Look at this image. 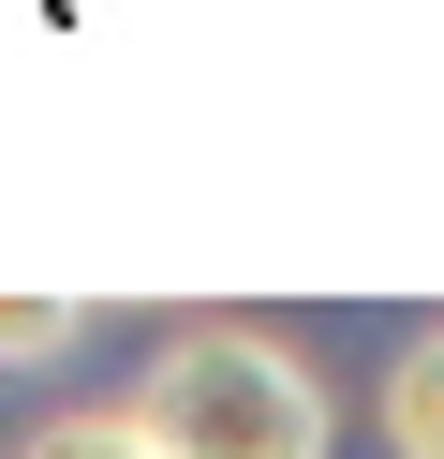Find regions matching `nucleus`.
I'll list each match as a JSON object with an SVG mask.
<instances>
[{"label":"nucleus","mask_w":444,"mask_h":459,"mask_svg":"<svg viewBox=\"0 0 444 459\" xmlns=\"http://www.w3.org/2000/svg\"><path fill=\"white\" fill-rule=\"evenodd\" d=\"M118 415L148 429V459H326V385L266 326H178Z\"/></svg>","instance_id":"nucleus-1"},{"label":"nucleus","mask_w":444,"mask_h":459,"mask_svg":"<svg viewBox=\"0 0 444 459\" xmlns=\"http://www.w3.org/2000/svg\"><path fill=\"white\" fill-rule=\"evenodd\" d=\"M385 445H400V459H444V326H414L400 370H385Z\"/></svg>","instance_id":"nucleus-2"},{"label":"nucleus","mask_w":444,"mask_h":459,"mask_svg":"<svg viewBox=\"0 0 444 459\" xmlns=\"http://www.w3.org/2000/svg\"><path fill=\"white\" fill-rule=\"evenodd\" d=\"M74 326H89L74 297H0V370H45V356H74Z\"/></svg>","instance_id":"nucleus-3"},{"label":"nucleus","mask_w":444,"mask_h":459,"mask_svg":"<svg viewBox=\"0 0 444 459\" xmlns=\"http://www.w3.org/2000/svg\"><path fill=\"white\" fill-rule=\"evenodd\" d=\"M15 459H148V429H134V415H45Z\"/></svg>","instance_id":"nucleus-4"}]
</instances>
